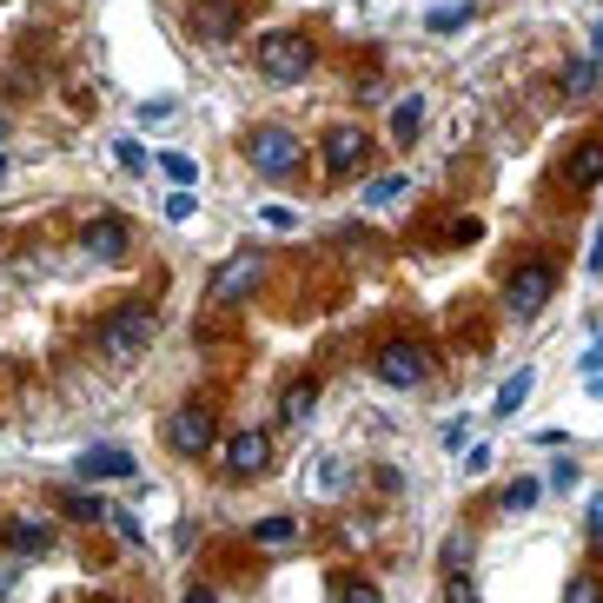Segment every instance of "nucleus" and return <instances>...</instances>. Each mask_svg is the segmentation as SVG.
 I'll use <instances>...</instances> for the list:
<instances>
[{
	"mask_svg": "<svg viewBox=\"0 0 603 603\" xmlns=\"http://www.w3.org/2000/svg\"><path fill=\"white\" fill-rule=\"evenodd\" d=\"M266 279V259L259 252H239V259H226L219 272H212V285H206V305H239L252 285Z\"/></svg>",
	"mask_w": 603,
	"mask_h": 603,
	"instance_id": "obj_6",
	"label": "nucleus"
},
{
	"mask_svg": "<svg viewBox=\"0 0 603 603\" xmlns=\"http://www.w3.org/2000/svg\"><path fill=\"white\" fill-rule=\"evenodd\" d=\"M53 505H60L66 518H86V524H93V518H106V505H100V498H86V491H60Z\"/></svg>",
	"mask_w": 603,
	"mask_h": 603,
	"instance_id": "obj_19",
	"label": "nucleus"
},
{
	"mask_svg": "<svg viewBox=\"0 0 603 603\" xmlns=\"http://www.w3.org/2000/svg\"><path fill=\"white\" fill-rule=\"evenodd\" d=\"M591 392H597V398H603V378H591Z\"/></svg>",
	"mask_w": 603,
	"mask_h": 603,
	"instance_id": "obj_38",
	"label": "nucleus"
},
{
	"mask_svg": "<svg viewBox=\"0 0 603 603\" xmlns=\"http://www.w3.org/2000/svg\"><path fill=\"white\" fill-rule=\"evenodd\" d=\"M365 153H372L365 126H332V133H325V173H332V179H352V173L365 166Z\"/></svg>",
	"mask_w": 603,
	"mask_h": 603,
	"instance_id": "obj_8",
	"label": "nucleus"
},
{
	"mask_svg": "<svg viewBox=\"0 0 603 603\" xmlns=\"http://www.w3.org/2000/svg\"><path fill=\"white\" fill-rule=\"evenodd\" d=\"M597 179H603V139H584L571 153V186H597Z\"/></svg>",
	"mask_w": 603,
	"mask_h": 603,
	"instance_id": "obj_16",
	"label": "nucleus"
},
{
	"mask_svg": "<svg viewBox=\"0 0 603 603\" xmlns=\"http://www.w3.org/2000/svg\"><path fill=\"white\" fill-rule=\"evenodd\" d=\"M299 538H305L299 518H259V524H252V544H259V551H292Z\"/></svg>",
	"mask_w": 603,
	"mask_h": 603,
	"instance_id": "obj_13",
	"label": "nucleus"
},
{
	"mask_svg": "<svg viewBox=\"0 0 603 603\" xmlns=\"http://www.w3.org/2000/svg\"><path fill=\"white\" fill-rule=\"evenodd\" d=\"M312 405H319V378H292V385H285V405H279V412H285L292 425H305V418H312Z\"/></svg>",
	"mask_w": 603,
	"mask_h": 603,
	"instance_id": "obj_15",
	"label": "nucleus"
},
{
	"mask_svg": "<svg viewBox=\"0 0 603 603\" xmlns=\"http://www.w3.org/2000/svg\"><path fill=\"white\" fill-rule=\"evenodd\" d=\"M212 412L206 405H179L173 418H166V445L179 451V458H199V451H212Z\"/></svg>",
	"mask_w": 603,
	"mask_h": 603,
	"instance_id": "obj_7",
	"label": "nucleus"
},
{
	"mask_svg": "<svg viewBox=\"0 0 603 603\" xmlns=\"http://www.w3.org/2000/svg\"><path fill=\"white\" fill-rule=\"evenodd\" d=\"M465 20H471V7H438V13H432L438 33H451V27H465Z\"/></svg>",
	"mask_w": 603,
	"mask_h": 603,
	"instance_id": "obj_27",
	"label": "nucleus"
},
{
	"mask_svg": "<svg viewBox=\"0 0 603 603\" xmlns=\"http://www.w3.org/2000/svg\"><path fill=\"white\" fill-rule=\"evenodd\" d=\"M531 385H538V372H518V378H505V385H498V418H518V405L531 398Z\"/></svg>",
	"mask_w": 603,
	"mask_h": 603,
	"instance_id": "obj_18",
	"label": "nucleus"
},
{
	"mask_svg": "<svg viewBox=\"0 0 603 603\" xmlns=\"http://www.w3.org/2000/svg\"><path fill=\"white\" fill-rule=\"evenodd\" d=\"M7 538H13V551L40 558V551L53 544V524H46V518H13V524H7Z\"/></svg>",
	"mask_w": 603,
	"mask_h": 603,
	"instance_id": "obj_14",
	"label": "nucleus"
},
{
	"mask_svg": "<svg viewBox=\"0 0 603 603\" xmlns=\"http://www.w3.org/2000/svg\"><path fill=\"white\" fill-rule=\"evenodd\" d=\"M597 53H603V20H597Z\"/></svg>",
	"mask_w": 603,
	"mask_h": 603,
	"instance_id": "obj_39",
	"label": "nucleus"
},
{
	"mask_svg": "<svg viewBox=\"0 0 603 603\" xmlns=\"http://www.w3.org/2000/svg\"><path fill=\"white\" fill-rule=\"evenodd\" d=\"M538 498H544V485H538V478H518V485L505 491V511H531Z\"/></svg>",
	"mask_w": 603,
	"mask_h": 603,
	"instance_id": "obj_22",
	"label": "nucleus"
},
{
	"mask_svg": "<svg viewBox=\"0 0 603 603\" xmlns=\"http://www.w3.org/2000/svg\"><path fill=\"white\" fill-rule=\"evenodd\" d=\"M186 603H219V597H212V591H199V584H193V591H186Z\"/></svg>",
	"mask_w": 603,
	"mask_h": 603,
	"instance_id": "obj_35",
	"label": "nucleus"
},
{
	"mask_svg": "<svg viewBox=\"0 0 603 603\" xmlns=\"http://www.w3.org/2000/svg\"><path fill=\"white\" fill-rule=\"evenodd\" d=\"M551 485H558V491H571V485H578V465H571V458H564V465H551Z\"/></svg>",
	"mask_w": 603,
	"mask_h": 603,
	"instance_id": "obj_31",
	"label": "nucleus"
},
{
	"mask_svg": "<svg viewBox=\"0 0 603 603\" xmlns=\"http://www.w3.org/2000/svg\"><path fill=\"white\" fill-rule=\"evenodd\" d=\"M578 365H584V372L597 378V372H603V339H597V345H591V352H584V358H578Z\"/></svg>",
	"mask_w": 603,
	"mask_h": 603,
	"instance_id": "obj_34",
	"label": "nucleus"
},
{
	"mask_svg": "<svg viewBox=\"0 0 603 603\" xmlns=\"http://www.w3.org/2000/svg\"><path fill=\"white\" fill-rule=\"evenodd\" d=\"M591 272H603V232H597V246H591Z\"/></svg>",
	"mask_w": 603,
	"mask_h": 603,
	"instance_id": "obj_36",
	"label": "nucleus"
},
{
	"mask_svg": "<svg viewBox=\"0 0 603 603\" xmlns=\"http://www.w3.org/2000/svg\"><path fill=\"white\" fill-rule=\"evenodd\" d=\"M159 166H166V179H173V186H193V179H199V166H193L186 153H166Z\"/></svg>",
	"mask_w": 603,
	"mask_h": 603,
	"instance_id": "obj_24",
	"label": "nucleus"
},
{
	"mask_svg": "<svg viewBox=\"0 0 603 603\" xmlns=\"http://www.w3.org/2000/svg\"><path fill=\"white\" fill-rule=\"evenodd\" d=\"M564 603H603V578H597V571H578V578H571V591H564Z\"/></svg>",
	"mask_w": 603,
	"mask_h": 603,
	"instance_id": "obj_21",
	"label": "nucleus"
},
{
	"mask_svg": "<svg viewBox=\"0 0 603 603\" xmlns=\"http://www.w3.org/2000/svg\"><path fill=\"white\" fill-rule=\"evenodd\" d=\"M0 139H7V113H0Z\"/></svg>",
	"mask_w": 603,
	"mask_h": 603,
	"instance_id": "obj_40",
	"label": "nucleus"
},
{
	"mask_svg": "<svg viewBox=\"0 0 603 603\" xmlns=\"http://www.w3.org/2000/svg\"><path fill=\"white\" fill-rule=\"evenodd\" d=\"M113 153H119V166H126V173H139V166H146V146H139V139H113Z\"/></svg>",
	"mask_w": 603,
	"mask_h": 603,
	"instance_id": "obj_26",
	"label": "nucleus"
},
{
	"mask_svg": "<svg viewBox=\"0 0 603 603\" xmlns=\"http://www.w3.org/2000/svg\"><path fill=\"white\" fill-rule=\"evenodd\" d=\"M86 252H93V259H119V252H126V219H119V212H100V219L86 226Z\"/></svg>",
	"mask_w": 603,
	"mask_h": 603,
	"instance_id": "obj_11",
	"label": "nucleus"
},
{
	"mask_svg": "<svg viewBox=\"0 0 603 603\" xmlns=\"http://www.w3.org/2000/svg\"><path fill=\"white\" fill-rule=\"evenodd\" d=\"M551 292H558V272H551L544 259H524V266L505 279V305H511L518 319H538V312L551 305Z\"/></svg>",
	"mask_w": 603,
	"mask_h": 603,
	"instance_id": "obj_5",
	"label": "nucleus"
},
{
	"mask_svg": "<svg viewBox=\"0 0 603 603\" xmlns=\"http://www.w3.org/2000/svg\"><path fill=\"white\" fill-rule=\"evenodd\" d=\"M232 27H239V13H232L226 0H199V7H193V33H199V40H232Z\"/></svg>",
	"mask_w": 603,
	"mask_h": 603,
	"instance_id": "obj_12",
	"label": "nucleus"
},
{
	"mask_svg": "<svg viewBox=\"0 0 603 603\" xmlns=\"http://www.w3.org/2000/svg\"><path fill=\"white\" fill-rule=\"evenodd\" d=\"M305 66H312V40L305 33H292V27L259 33V73L266 80H305Z\"/></svg>",
	"mask_w": 603,
	"mask_h": 603,
	"instance_id": "obj_3",
	"label": "nucleus"
},
{
	"mask_svg": "<svg viewBox=\"0 0 603 603\" xmlns=\"http://www.w3.org/2000/svg\"><path fill=\"white\" fill-rule=\"evenodd\" d=\"M266 465H272V438L266 432H232L226 438V471L232 478H259Z\"/></svg>",
	"mask_w": 603,
	"mask_h": 603,
	"instance_id": "obj_9",
	"label": "nucleus"
},
{
	"mask_svg": "<svg viewBox=\"0 0 603 603\" xmlns=\"http://www.w3.org/2000/svg\"><path fill=\"white\" fill-rule=\"evenodd\" d=\"M80 478H86V485H119V478H133V451H119V445H86V451H80Z\"/></svg>",
	"mask_w": 603,
	"mask_h": 603,
	"instance_id": "obj_10",
	"label": "nucleus"
},
{
	"mask_svg": "<svg viewBox=\"0 0 603 603\" xmlns=\"http://www.w3.org/2000/svg\"><path fill=\"white\" fill-rule=\"evenodd\" d=\"M591 544H597V551H603V491H597V498H591Z\"/></svg>",
	"mask_w": 603,
	"mask_h": 603,
	"instance_id": "obj_32",
	"label": "nucleus"
},
{
	"mask_svg": "<svg viewBox=\"0 0 603 603\" xmlns=\"http://www.w3.org/2000/svg\"><path fill=\"white\" fill-rule=\"evenodd\" d=\"M365 199H372V206H392V199H405V179H398V173H385V179H372V186H365Z\"/></svg>",
	"mask_w": 603,
	"mask_h": 603,
	"instance_id": "obj_23",
	"label": "nucleus"
},
{
	"mask_svg": "<svg viewBox=\"0 0 603 603\" xmlns=\"http://www.w3.org/2000/svg\"><path fill=\"white\" fill-rule=\"evenodd\" d=\"M339 603H385V597H378V584H345V597Z\"/></svg>",
	"mask_w": 603,
	"mask_h": 603,
	"instance_id": "obj_30",
	"label": "nucleus"
},
{
	"mask_svg": "<svg viewBox=\"0 0 603 603\" xmlns=\"http://www.w3.org/2000/svg\"><path fill=\"white\" fill-rule=\"evenodd\" d=\"M564 93H597V60H571L564 66Z\"/></svg>",
	"mask_w": 603,
	"mask_h": 603,
	"instance_id": "obj_20",
	"label": "nucleus"
},
{
	"mask_svg": "<svg viewBox=\"0 0 603 603\" xmlns=\"http://www.w3.org/2000/svg\"><path fill=\"white\" fill-rule=\"evenodd\" d=\"M425 126V93H405L398 106H392V139H412Z\"/></svg>",
	"mask_w": 603,
	"mask_h": 603,
	"instance_id": "obj_17",
	"label": "nucleus"
},
{
	"mask_svg": "<svg viewBox=\"0 0 603 603\" xmlns=\"http://www.w3.org/2000/svg\"><path fill=\"white\" fill-rule=\"evenodd\" d=\"M7 591H13V578H7V571H0V597H7Z\"/></svg>",
	"mask_w": 603,
	"mask_h": 603,
	"instance_id": "obj_37",
	"label": "nucleus"
},
{
	"mask_svg": "<svg viewBox=\"0 0 603 603\" xmlns=\"http://www.w3.org/2000/svg\"><path fill=\"white\" fill-rule=\"evenodd\" d=\"M193 212H199V199H193L186 186H173V199H166V219H173V226H186Z\"/></svg>",
	"mask_w": 603,
	"mask_h": 603,
	"instance_id": "obj_25",
	"label": "nucleus"
},
{
	"mask_svg": "<svg viewBox=\"0 0 603 603\" xmlns=\"http://www.w3.org/2000/svg\"><path fill=\"white\" fill-rule=\"evenodd\" d=\"M246 159H252V173H259V179H292V173H299V159H305V139H299L292 126H252Z\"/></svg>",
	"mask_w": 603,
	"mask_h": 603,
	"instance_id": "obj_2",
	"label": "nucleus"
},
{
	"mask_svg": "<svg viewBox=\"0 0 603 603\" xmlns=\"http://www.w3.org/2000/svg\"><path fill=\"white\" fill-rule=\"evenodd\" d=\"M106 518H113V531H119V538H126V544H139V538H146V531H139V518H133V511H106Z\"/></svg>",
	"mask_w": 603,
	"mask_h": 603,
	"instance_id": "obj_28",
	"label": "nucleus"
},
{
	"mask_svg": "<svg viewBox=\"0 0 603 603\" xmlns=\"http://www.w3.org/2000/svg\"><path fill=\"white\" fill-rule=\"evenodd\" d=\"M153 332H159V319H153V305H119V312H106L100 319V352L113 358V365H133V358H146V345H153Z\"/></svg>",
	"mask_w": 603,
	"mask_h": 603,
	"instance_id": "obj_1",
	"label": "nucleus"
},
{
	"mask_svg": "<svg viewBox=\"0 0 603 603\" xmlns=\"http://www.w3.org/2000/svg\"><path fill=\"white\" fill-rule=\"evenodd\" d=\"M372 372H378L392 392H412V385H425V378H432V352H425L418 339H392V345H378Z\"/></svg>",
	"mask_w": 603,
	"mask_h": 603,
	"instance_id": "obj_4",
	"label": "nucleus"
},
{
	"mask_svg": "<svg viewBox=\"0 0 603 603\" xmlns=\"http://www.w3.org/2000/svg\"><path fill=\"white\" fill-rule=\"evenodd\" d=\"M451 603H478V591H471V578H451V591H445Z\"/></svg>",
	"mask_w": 603,
	"mask_h": 603,
	"instance_id": "obj_33",
	"label": "nucleus"
},
{
	"mask_svg": "<svg viewBox=\"0 0 603 603\" xmlns=\"http://www.w3.org/2000/svg\"><path fill=\"white\" fill-rule=\"evenodd\" d=\"M159 119H173V100H153V106H139V126H159Z\"/></svg>",
	"mask_w": 603,
	"mask_h": 603,
	"instance_id": "obj_29",
	"label": "nucleus"
}]
</instances>
